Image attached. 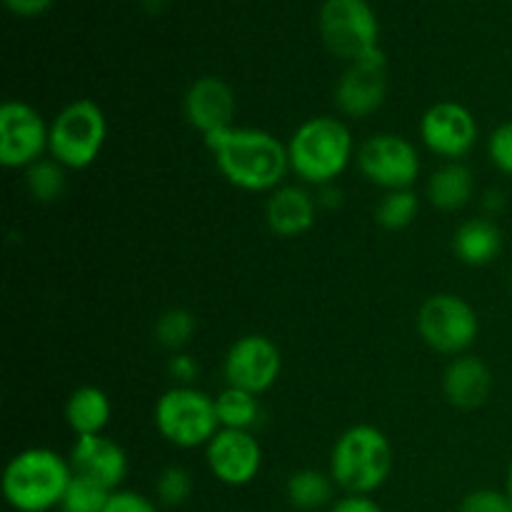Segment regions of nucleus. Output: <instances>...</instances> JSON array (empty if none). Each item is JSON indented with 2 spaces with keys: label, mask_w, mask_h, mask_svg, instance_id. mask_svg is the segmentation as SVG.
Listing matches in <instances>:
<instances>
[{
  "label": "nucleus",
  "mask_w": 512,
  "mask_h": 512,
  "mask_svg": "<svg viewBox=\"0 0 512 512\" xmlns=\"http://www.w3.org/2000/svg\"><path fill=\"white\" fill-rule=\"evenodd\" d=\"M215 165L230 185L248 193L278 190L290 170L288 145L260 128H230L205 135Z\"/></svg>",
  "instance_id": "1"
},
{
  "label": "nucleus",
  "mask_w": 512,
  "mask_h": 512,
  "mask_svg": "<svg viewBox=\"0 0 512 512\" xmlns=\"http://www.w3.org/2000/svg\"><path fill=\"white\" fill-rule=\"evenodd\" d=\"M70 480V460L50 448H28L5 465L3 495L15 512H50L60 508Z\"/></svg>",
  "instance_id": "2"
},
{
  "label": "nucleus",
  "mask_w": 512,
  "mask_h": 512,
  "mask_svg": "<svg viewBox=\"0 0 512 512\" xmlns=\"http://www.w3.org/2000/svg\"><path fill=\"white\" fill-rule=\"evenodd\" d=\"M290 170L303 183L333 185L353 158V135L340 118L320 115L300 123L288 143Z\"/></svg>",
  "instance_id": "3"
},
{
  "label": "nucleus",
  "mask_w": 512,
  "mask_h": 512,
  "mask_svg": "<svg viewBox=\"0 0 512 512\" xmlns=\"http://www.w3.org/2000/svg\"><path fill=\"white\" fill-rule=\"evenodd\" d=\"M393 470V448L375 425L345 430L330 455V478L345 495H373Z\"/></svg>",
  "instance_id": "4"
},
{
  "label": "nucleus",
  "mask_w": 512,
  "mask_h": 512,
  "mask_svg": "<svg viewBox=\"0 0 512 512\" xmlns=\"http://www.w3.org/2000/svg\"><path fill=\"white\" fill-rule=\"evenodd\" d=\"M108 138V120L95 100L80 98L65 105L50 123V158L65 170H85L98 160Z\"/></svg>",
  "instance_id": "5"
},
{
  "label": "nucleus",
  "mask_w": 512,
  "mask_h": 512,
  "mask_svg": "<svg viewBox=\"0 0 512 512\" xmlns=\"http://www.w3.org/2000/svg\"><path fill=\"white\" fill-rule=\"evenodd\" d=\"M155 428L175 448L193 450L208 445L220 430L215 398L190 385L165 390L155 403Z\"/></svg>",
  "instance_id": "6"
},
{
  "label": "nucleus",
  "mask_w": 512,
  "mask_h": 512,
  "mask_svg": "<svg viewBox=\"0 0 512 512\" xmlns=\"http://www.w3.org/2000/svg\"><path fill=\"white\" fill-rule=\"evenodd\" d=\"M325 48L348 63L373 58L380 50V23L368 0H325L320 8Z\"/></svg>",
  "instance_id": "7"
},
{
  "label": "nucleus",
  "mask_w": 512,
  "mask_h": 512,
  "mask_svg": "<svg viewBox=\"0 0 512 512\" xmlns=\"http://www.w3.org/2000/svg\"><path fill=\"white\" fill-rule=\"evenodd\" d=\"M418 333L435 353L465 355L480 333L473 305L460 295L440 293L423 303L418 313Z\"/></svg>",
  "instance_id": "8"
},
{
  "label": "nucleus",
  "mask_w": 512,
  "mask_h": 512,
  "mask_svg": "<svg viewBox=\"0 0 512 512\" xmlns=\"http://www.w3.org/2000/svg\"><path fill=\"white\" fill-rule=\"evenodd\" d=\"M360 173L378 188L410 190L420 175L418 148L408 138L395 133H380L365 140L358 153Z\"/></svg>",
  "instance_id": "9"
},
{
  "label": "nucleus",
  "mask_w": 512,
  "mask_h": 512,
  "mask_svg": "<svg viewBox=\"0 0 512 512\" xmlns=\"http://www.w3.org/2000/svg\"><path fill=\"white\" fill-rule=\"evenodd\" d=\"M50 148V125L33 105L5 100L0 108V163L5 168H25L43 160Z\"/></svg>",
  "instance_id": "10"
},
{
  "label": "nucleus",
  "mask_w": 512,
  "mask_h": 512,
  "mask_svg": "<svg viewBox=\"0 0 512 512\" xmlns=\"http://www.w3.org/2000/svg\"><path fill=\"white\" fill-rule=\"evenodd\" d=\"M283 370V355L280 348L265 335H243L230 345L225 355L223 373L230 388L248 390L260 395L275 385Z\"/></svg>",
  "instance_id": "11"
},
{
  "label": "nucleus",
  "mask_w": 512,
  "mask_h": 512,
  "mask_svg": "<svg viewBox=\"0 0 512 512\" xmlns=\"http://www.w3.org/2000/svg\"><path fill=\"white\" fill-rule=\"evenodd\" d=\"M420 138L430 153L455 163L478 143V120L465 105L443 100L425 110L420 118Z\"/></svg>",
  "instance_id": "12"
},
{
  "label": "nucleus",
  "mask_w": 512,
  "mask_h": 512,
  "mask_svg": "<svg viewBox=\"0 0 512 512\" xmlns=\"http://www.w3.org/2000/svg\"><path fill=\"white\" fill-rule=\"evenodd\" d=\"M205 458H208L210 473L220 483L240 488L258 478L260 465H263V448L250 430L220 428L215 438L205 445Z\"/></svg>",
  "instance_id": "13"
},
{
  "label": "nucleus",
  "mask_w": 512,
  "mask_h": 512,
  "mask_svg": "<svg viewBox=\"0 0 512 512\" xmlns=\"http://www.w3.org/2000/svg\"><path fill=\"white\" fill-rule=\"evenodd\" d=\"M388 93V70H385V53L373 58L350 63L343 78L335 85V103L340 113L353 120H365L378 113Z\"/></svg>",
  "instance_id": "14"
},
{
  "label": "nucleus",
  "mask_w": 512,
  "mask_h": 512,
  "mask_svg": "<svg viewBox=\"0 0 512 512\" xmlns=\"http://www.w3.org/2000/svg\"><path fill=\"white\" fill-rule=\"evenodd\" d=\"M185 118L198 133L210 135L230 128L235 118V93L215 75L198 78L185 93Z\"/></svg>",
  "instance_id": "15"
},
{
  "label": "nucleus",
  "mask_w": 512,
  "mask_h": 512,
  "mask_svg": "<svg viewBox=\"0 0 512 512\" xmlns=\"http://www.w3.org/2000/svg\"><path fill=\"white\" fill-rule=\"evenodd\" d=\"M70 468L75 475L95 480L108 490H118L128 475V455L105 435H83L70 450Z\"/></svg>",
  "instance_id": "16"
},
{
  "label": "nucleus",
  "mask_w": 512,
  "mask_h": 512,
  "mask_svg": "<svg viewBox=\"0 0 512 512\" xmlns=\"http://www.w3.org/2000/svg\"><path fill=\"white\" fill-rule=\"evenodd\" d=\"M493 390V373L475 355H458L445 368L443 393L450 405L460 410H475L488 403Z\"/></svg>",
  "instance_id": "17"
},
{
  "label": "nucleus",
  "mask_w": 512,
  "mask_h": 512,
  "mask_svg": "<svg viewBox=\"0 0 512 512\" xmlns=\"http://www.w3.org/2000/svg\"><path fill=\"white\" fill-rule=\"evenodd\" d=\"M265 218H268V228L278 238H298L308 233L315 223L313 195L300 185H280L270 193Z\"/></svg>",
  "instance_id": "18"
},
{
  "label": "nucleus",
  "mask_w": 512,
  "mask_h": 512,
  "mask_svg": "<svg viewBox=\"0 0 512 512\" xmlns=\"http://www.w3.org/2000/svg\"><path fill=\"white\" fill-rule=\"evenodd\" d=\"M453 250L460 263L483 268L503 253V230L490 218H473L455 230Z\"/></svg>",
  "instance_id": "19"
},
{
  "label": "nucleus",
  "mask_w": 512,
  "mask_h": 512,
  "mask_svg": "<svg viewBox=\"0 0 512 512\" xmlns=\"http://www.w3.org/2000/svg\"><path fill=\"white\" fill-rule=\"evenodd\" d=\"M110 413H113L110 398L105 395V390L95 388V385H83V388L73 390L65 403V420L78 438L103 435L105 425L110 423Z\"/></svg>",
  "instance_id": "20"
},
{
  "label": "nucleus",
  "mask_w": 512,
  "mask_h": 512,
  "mask_svg": "<svg viewBox=\"0 0 512 512\" xmlns=\"http://www.w3.org/2000/svg\"><path fill=\"white\" fill-rule=\"evenodd\" d=\"M475 180L473 173L463 163H448L440 170H435L428 180V200L438 210L453 213L468 205L473 198Z\"/></svg>",
  "instance_id": "21"
},
{
  "label": "nucleus",
  "mask_w": 512,
  "mask_h": 512,
  "mask_svg": "<svg viewBox=\"0 0 512 512\" xmlns=\"http://www.w3.org/2000/svg\"><path fill=\"white\" fill-rule=\"evenodd\" d=\"M333 478L315 468H303L295 470L288 478V503L300 512H315L325 505H330L333 500Z\"/></svg>",
  "instance_id": "22"
},
{
  "label": "nucleus",
  "mask_w": 512,
  "mask_h": 512,
  "mask_svg": "<svg viewBox=\"0 0 512 512\" xmlns=\"http://www.w3.org/2000/svg\"><path fill=\"white\" fill-rule=\"evenodd\" d=\"M215 410H218L220 428L230 430H253L260 423V403L258 395L240 388H225L215 398Z\"/></svg>",
  "instance_id": "23"
},
{
  "label": "nucleus",
  "mask_w": 512,
  "mask_h": 512,
  "mask_svg": "<svg viewBox=\"0 0 512 512\" xmlns=\"http://www.w3.org/2000/svg\"><path fill=\"white\" fill-rule=\"evenodd\" d=\"M25 185L38 203H55L65 193V168L53 158L33 163L25 173Z\"/></svg>",
  "instance_id": "24"
},
{
  "label": "nucleus",
  "mask_w": 512,
  "mask_h": 512,
  "mask_svg": "<svg viewBox=\"0 0 512 512\" xmlns=\"http://www.w3.org/2000/svg\"><path fill=\"white\" fill-rule=\"evenodd\" d=\"M110 493H113V490H108L105 485L73 473V480H70L63 503H60L58 510L60 512H105Z\"/></svg>",
  "instance_id": "25"
},
{
  "label": "nucleus",
  "mask_w": 512,
  "mask_h": 512,
  "mask_svg": "<svg viewBox=\"0 0 512 512\" xmlns=\"http://www.w3.org/2000/svg\"><path fill=\"white\" fill-rule=\"evenodd\" d=\"M420 198L413 190H390L383 200H380L375 218L385 230H403L418 218Z\"/></svg>",
  "instance_id": "26"
},
{
  "label": "nucleus",
  "mask_w": 512,
  "mask_h": 512,
  "mask_svg": "<svg viewBox=\"0 0 512 512\" xmlns=\"http://www.w3.org/2000/svg\"><path fill=\"white\" fill-rule=\"evenodd\" d=\"M195 330H198V320L190 310L185 308H173L165 310L163 315L155 323V340H158L163 348L178 350L185 348V345L193 340Z\"/></svg>",
  "instance_id": "27"
},
{
  "label": "nucleus",
  "mask_w": 512,
  "mask_h": 512,
  "mask_svg": "<svg viewBox=\"0 0 512 512\" xmlns=\"http://www.w3.org/2000/svg\"><path fill=\"white\" fill-rule=\"evenodd\" d=\"M155 495H158V503L165 505V508H180L193 495V475L180 468V465H170L158 475Z\"/></svg>",
  "instance_id": "28"
},
{
  "label": "nucleus",
  "mask_w": 512,
  "mask_h": 512,
  "mask_svg": "<svg viewBox=\"0 0 512 512\" xmlns=\"http://www.w3.org/2000/svg\"><path fill=\"white\" fill-rule=\"evenodd\" d=\"M458 512H512V500L505 490L480 488L460 500Z\"/></svg>",
  "instance_id": "29"
},
{
  "label": "nucleus",
  "mask_w": 512,
  "mask_h": 512,
  "mask_svg": "<svg viewBox=\"0 0 512 512\" xmlns=\"http://www.w3.org/2000/svg\"><path fill=\"white\" fill-rule=\"evenodd\" d=\"M488 155L500 173L512 178V120L493 130L488 140Z\"/></svg>",
  "instance_id": "30"
},
{
  "label": "nucleus",
  "mask_w": 512,
  "mask_h": 512,
  "mask_svg": "<svg viewBox=\"0 0 512 512\" xmlns=\"http://www.w3.org/2000/svg\"><path fill=\"white\" fill-rule=\"evenodd\" d=\"M105 512H160V510L158 505H155L150 498H145V495L135 493V490L118 488L110 493Z\"/></svg>",
  "instance_id": "31"
},
{
  "label": "nucleus",
  "mask_w": 512,
  "mask_h": 512,
  "mask_svg": "<svg viewBox=\"0 0 512 512\" xmlns=\"http://www.w3.org/2000/svg\"><path fill=\"white\" fill-rule=\"evenodd\" d=\"M168 370H170V375H173V378L178 380L180 385H190L195 378H198L200 365L195 363L193 355H188V353H175L173 358H170Z\"/></svg>",
  "instance_id": "32"
},
{
  "label": "nucleus",
  "mask_w": 512,
  "mask_h": 512,
  "mask_svg": "<svg viewBox=\"0 0 512 512\" xmlns=\"http://www.w3.org/2000/svg\"><path fill=\"white\" fill-rule=\"evenodd\" d=\"M330 512H385L370 495H345L333 503Z\"/></svg>",
  "instance_id": "33"
},
{
  "label": "nucleus",
  "mask_w": 512,
  "mask_h": 512,
  "mask_svg": "<svg viewBox=\"0 0 512 512\" xmlns=\"http://www.w3.org/2000/svg\"><path fill=\"white\" fill-rule=\"evenodd\" d=\"M3 3L10 13L20 18H35V15H43L53 5V0H3Z\"/></svg>",
  "instance_id": "34"
},
{
  "label": "nucleus",
  "mask_w": 512,
  "mask_h": 512,
  "mask_svg": "<svg viewBox=\"0 0 512 512\" xmlns=\"http://www.w3.org/2000/svg\"><path fill=\"white\" fill-rule=\"evenodd\" d=\"M343 203V193L340 190H335L333 185H325V188H320V205H328V208H335V205Z\"/></svg>",
  "instance_id": "35"
},
{
  "label": "nucleus",
  "mask_w": 512,
  "mask_h": 512,
  "mask_svg": "<svg viewBox=\"0 0 512 512\" xmlns=\"http://www.w3.org/2000/svg\"><path fill=\"white\" fill-rule=\"evenodd\" d=\"M485 208H488L490 213H498V210L503 208V193H498V190L488 193V198H485Z\"/></svg>",
  "instance_id": "36"
},
{
  "label": "nucleus",
  "mask_w": 512,
  "mask_h": 512,
  "mask_svg": "<svg viewBox=\"0 0 512 512\" xmlns=\"http://www.w3.org/2000/svg\"><path fill=\"white\" fill-rule=\"evenodd\" d=\"M165 3H168V0H143V5L150 13H160V10L165 8Z\"/></svg>",
  "instance_id": "37"
},
{
  "label": "nucleus",
  "mask_w": 512,
  "mask_h": 512,
  "mask_svg": "<svg viewBox=\"0 0 512 512\" xmlns=\"http://www.w3.org/2000/svg\"><path fill=\"white\" fill-rule=\"evenodd\" d=\"M505 493H508V498L512 500V463L508 468V480H505Z\"/></svg>",
  "instance_id": "38"
},
{
  "label": "nucleus",
  "mask_w": 512,
  "mask_h": 512,
  "mask_svg": "<svg viewBox=\"0 0 512 512\" xmlns=\"http://www.w3.org/2000/svg\"><path fill=\"white\" fill-rule=\"evenodd\" d=\"M510 285H512V273H510Z\"/></svg>",
  "instance_id": "39"
}]
</instances>
